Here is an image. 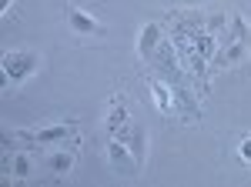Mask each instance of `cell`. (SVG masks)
I'll return each mask as SVG.
<instances>
[{
	"mask_svg": "<svg viewBox=\"0 0 251 187\" xmlns=\"http://www.w3.org/2000/svg\"><path fill=\"white\" fill-rule=\"evenodd\" d=\"M40 57L34 50H7L3 54V77L7 84H24L27 77H34Z\"/></svg>",
	"mask_w": 251,
	"mask_h": 187,
	"instance_id": "cell-1",
	"label": "cell"
},
{
	"mask_svg": "<svg viewBox=\"0 0 251 187\" xmlns=\"http://www.w3.org/2000/svg\"><path fill=\"white\" fill-rule=\"evenodd\" d=\"M107 161H111V170L121 174V177H134L141 164H137V157L131 154V147L121 140V137H111L107 140Z\"/></svg>",
	"mask_w": 251,
	"mask_h": 187,
	"instance_id": "cell-2",
	"label": "cell"
},
{
	"mask_svg": "<svg viewBox=\"0 0 251 187\" xmlns=\"http://www.w3.org/2000/svg\"><path fill=\"white\" fill-rule=\"evenodd\" d=\"M148 87H151V97H154L157 114H168V117H181V107H177V97H174V87L164 80V77H148Z\"/></svg>",
	"mask_w": 251,
	"mask_h": 187,
	"instance_id": "cell-3",
	"label": "cell"
},
{
	"mask_svg": "<svg viewBox=\"0 0 251 187\" xmlns=\"http://www.w3.org/2000/svg\"><path fill=\"white\" fill-rule=\"evenodd\" d=\"M67 23H71L74 34H84V37H104V34H107V27H104L94 14L80 10V7H74V3H67Z\"/></svg>",
	"mask_w": 251,
	"mask_h": 187,
	"instance_id": "cell-4",
	"label": "cell"
},
{
	"mask_svg": "<svg viewBox=\"0 0 251 187\" xmlns=\"http://www.w3.org/2000/svg\"><path fill=\"white\" fill-rule=\"evenodd\" d=\"M3 174L7 177H14V181H27V177H34V161H30V154L27 150H7V157H3Z\"/></svg>",
	"mask_w": 251,
	"mask_h": 187,
	"instance_id": "cell-5",
	"label": "cell"
},
{
	"mask_svg": "<svg viewBox=\"0 0 251 187\" xmlns=\"http://www.w3.org/2000/svg\"><path fill=\"white\" fill-rule=\"evenodd\" d=\"M131 120H134V117H131L127 100H124V97H114V100H111V111H107V117H104L107 134H111V137H121V134L127 131V124H131Z\"/></svg>",
	"mask_w": 251,
	"mask_h": 187,
	"instance_id": "cell-6",
	"label": "cell"
},
{
	"mask_svg": "<svg viewBox=\"0 0 251 187\" xmlns=\"http://www.w3.org/2000/svg\"><path fill=\"white\" fill-rule=\"evenodd\" d=\"M121 140L131 147V154L137 157V164L144 167V157H148V127H144L141 120H131V124H127V131L121 134Z\"/></svg>",
	"mask_w": 251,
	"mask_h": 187,
	"instance_id": "cell-7",
	"label": "cell"
},
{
	"mask_svg": "<svg viewBox=\"0 0 251 187\" xmlns=\"http://www.w3.org/2000/svg\"><path fill=\"white\" fill-rule=\"evenodd\" d=\"M74 161H77V157H74V150H64V144H60L57 150H50V154H47V161H44V164H47L50 174L64 177V174H71V170H74Z\"/></svg>",
	"mask_w": 251,
	"mask_h": 187,
	"instance_id": "cell-8",
	"label": "cell"
},
{
	"mask_svg": "<svg viewBox=\"0 0 251 187\" xmlns=\"http://www.w3.org/2000/svg\"><path fill=\"white\" fill-rule=\"evenodd\" d=\"M238 157H241L245 164H251V134H248V137H241V140H238Z\"/></svg>",
	"mask_w": 251,
	"mask_h": 187,
	"instance_id": "cell-9",
	"label": "cell"
},
{
	"mask_svg": "<svg viewBox=\"0 0 251 187\" xmlns=\"http://www.w3.org/2000/svg\"><path fill=\"white\" fill-rule=\"evenodd\" d=\"M10 10H14V0H0V14H3V17H7V14H10Z\"/></svg>",
	"mask_w": 251,
	"mask_h": 187,
	"instance_id": "cell-10",
	"label": "cell"
}]
</instances>
